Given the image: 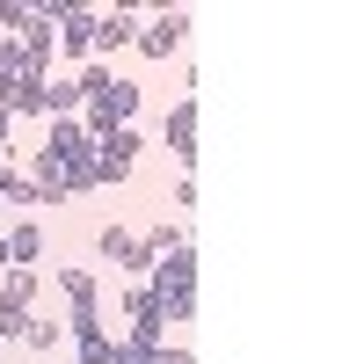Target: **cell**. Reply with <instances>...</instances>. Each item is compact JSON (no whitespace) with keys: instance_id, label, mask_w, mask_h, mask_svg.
<instances>
[{"instance_id":"obj_1","label":"cell","mask_w":364,"mask_h":364,"mask_svg":"<svg viewBox=\"0 0 364 364\" xmlns=\"http://www.w3.org/2000/svg\"><path fill=\"white\" fill-rule=\"evenodd\" d=\"M146 291H154L161 321H197V248H175L146 269Z\"/></svg>"},{"instance_id":"obj_2","label":"cell","mask_w":364,"mask_h":364,"mask_svg":"<svg viewBox=\"0 0 364 364\" xmlns=\"http://www.w3.org/2000/svg\"><path fill=\"white\" fill-rule=\"evenodd\" d=\"M37 154H44L58 175H73V168L95 161V139L80 132V117H44V146H37Z\"/></svg>"},{"instance_id":"obj_3","label":"cell","mask_w":364,"mask_h":364,"mask_svg":"<svg viewBox=\"0 0 364 364\" xmlns=\"http://www.w3.org/2000/svg\"><path fill=\"white\" fill-rule=\"evenodd\" d=\"M95 262H117L132 284H146V269H154V255H146V240H139L132 226H102V233H95Z\"/></svg>"},{"instance_id":"obj_4","label":"cell","mask_w":364,"mask_h":364,"mask_svg":"<svg viewBox=\"0 0 364 364\" xmlns=\"http://www.w3.org/2000/svg\"><path fill=\"white\" fill-rule=\"evenodd\" d=\"M139 154H146V139L124 124V132H109V139H95V182L109 190V182H132V168H139Z\"/></svg>"},{"instance_id":"obj_5","label":"cell","mask_w":364,"mask_h":364,"mask_svg":"<svg viewBox=\"0 0 364 364\" xmlns=\"http://www.w3.org/2000/svg\"><path fill=\"white\" fill-rule=\"evenodd\" d=\"M182 37H190V15H182V8H161L154 22H139V58H154V66H161V58H175L182 51Z\"/></svg>"},{"instance_id":"obj_6","label":"cell","mask_w":364,"mask_h":364,"mask_svg":"<svg viewBox=\"0 0 364 364\" xmlns=\"http://www.w3.org/2000/svg\"><path fill=\"white\" fill-rule=\"evenodd\" d=\"M66 343H73V357H80V364H109V357H117L109 328H102V306H80V314H66Z\"/></svg>"},{"instance_id":"obj_7","label":"cell","mask_w":364,"mask_h":364,"mask_svg":"<svg viewBox=\"0 0 364 364\" xmlns=\"http://www.w3.org/2000/svg\"><path fill=\"white\" fill-rule=\"evenodd\" d=\"M161 139H168V154H175V168L190 175V168H197V95H182V102L168 109V124H161Z\"/></svg>"},{"instance_id":"obj_8","label":"cell","mask_w":364,"mask_h":364,"mask_svg":"<svg viewBox=\"0 0 364 364\" xmlns=\"http://www.w3.org/2000/svg\"><path fill=\"white\" fill-rule=\"evenodd\" d=\"M51 29H58V37H51L58 51H73V58H95V8H66Z\"/></svg>"},{"instance_id":"obj_9","label":"cell","mask_w":364,"mask_h":364,"mask_svg":"<svg viewBox=\"0 0 364 364\" xmlns=\"http://www.w3.org/2000/svg\"><path fill=\"white\" fill-rule=\"evenodd\" d=\"M51 284H58V299H66V314L95 306V291H102V277H95L87 262H66V269H51Z\"/></svg>"},{"instance_id":"obj_10","label":"cell","mask_w":364,"mask_h":364,"mask_svg":"<svg viewBox=\"0 0 364 364\" xmlns=\"http://www.w3.org/2000/svg\"><path fill=\"white\" fill-rule=\"evenodd\" d=\"M0 248H8V269H44V262H37V255H44V219H22Z\"/></svg>"},{"instance_id":"obj_11","label":"cell","mask_w":364,"mask_h":364,"mask_svg":"<svg viewBox=\"0 0 364 364\" xmlns=\"http://www.w3.org/2000/svg\"><path fill=\"white\" fill-rule=\"evenodd\" d=\"M44 80H51V73H22V80H8L0 109H8L15 124H22V117H44Z\"/></svg>"},{"instance_id":"obj_12","label":"cell","mask_w":364,"mask_h":364,"mask_svg":"<svg viewBox=\"0 0 364 364\" xmlns=\"http://www.w3.org/2000/svg\"><path fill=\"white\" fill-rule=\"evenodd\" d=\"M132 37H139V15L132 8H102L95 15V51H124Z\"/></svg>"},{"instance_id":"obj_13","label":"cell","mask_w":364,"mask_h":364,"mask_svg":"<svg viewBox=\"0 0 364 364\" xmlns=\"http://www.w3.org/2000/svg\"><path fill=\"white\" fill-rule=\"evenodd\" d=\"M44 291V269H8V277H0V306L8 314H29V299Z\"/></svg>"},{"instance_id":"obj_14","label":"cell","mask_w":364,"mask_h":364,"mask_svg":"<svg viewBox=\"0 0 364 364\" xmlns=\"http://www.w3.org/2000/svg\"><path fill=\"white\" fill-rule=\"evenodd\" d=\"M124 314H132V328H146V336H161V328H168V321H161V306H154V291H146V284H132V291H124Z\"/></svg>"},{"instance_id":"obj_15","label":"cell","mask_w":364,"mask_h":364,"mask_svg":"<svg viewBox=\"0 0 364 364\" xmlns=\"http://www.w3.org/2000/svg\"><path fill=\"white\" fill-rule=\"evenodd\" d=\"M44 117H80V80H44Z\"/></svg>"},{"instance_id":"obj_16","label":"cell","mask_w":364,"mask_h":364,"mask_svg":"<svg viewBox=\"0 0 364 364\" xmlns=\"http://www.w3.org/2000/svg\"><path fill=\"white\" fill-rule=\"evenodd\" d=\"M29 350H37V357H51L58 343H66V321H37V314H29V336H22Z\"/></svg>"},{"instance_id":"obj_17","label":"cell","mask_w":364,"mask_h":364,"mask_svg":"<svg viewBox=\"0 0 364 364\" xmlns=\"http://www.w3.org/2000/svg\"><path fill=\"white\" fill-rule=\"evenodd\" d=\"M154 350H161V336L132 328V343H117V357H109V364H154Z\"/></svg>"},{"instance_id":"obj_18","label":"cell","mask_w":364,"mask_h":364,"mask_svg":"<svg viewBox=\"0 0 364 364\" xmlns=\"http://www.w3.org/2000/svg\"><path fill=\"white\" fill-rule=\"evenodd\" d=\"M0 204H15V211H37L44 197H37V182H29V175H8V197H0Z\"/></svg>"},{"instance_id":"obj_19","label":"cell","mask_w":364,"mask_h":364,"mask_svg":"<svg viewBox=\"0 0 364 364\" xmlns=\"http://www.w3.org/2000/svg\"><path fill=\"white\" fill-rule=\"evenodd\" d=\"M29 336V314H8V306H0V343H22Z\"/></svg>"},{"instance_id":"obj_20","label":"cell","mask_w":364,"mask_h":364,"mask_svg":"<svg viewBox=\"0 0 364 364\" xmlns=\"http://www.w3.org/2000/svg\"><path fill=\"white\" fill-rule=\"evenodd\" d=\"M154 364H197L190 350H154Z\"/></svg>"},{"instance_id":"obj_21","label":"cell","mask_w":364,"mask_h":364,"mask_svg":"<svg viewBox=\"0 0 364 364\" xmlns=\"http://www.w3.org/2000/svg\"><path fill=\"white\" fill-rule=\"evenodd\" d=\"M0 277H8V248H0Z\"/></svg>"},{"instance_id":"obj_22","label":"cell","mask_w":364,"mask_h":364,"mask_svg":"<svg viewBox=\"0 0 364 364\" xmlns=\"http://www.w3.org/2000/svg\"><path fill=\"white\" fill-rule=\"evenodd\" d=\"M58 364H80V357H58Z\"/></svg>"}]
</instances>
